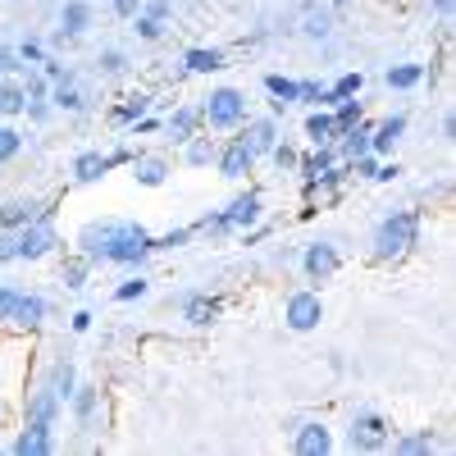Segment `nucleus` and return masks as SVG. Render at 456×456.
<instances>
[{"label": "nucleus", "instance_id": "obj_36", "mask_svg": "<svg viewBox=\"0 0 456 456\" xmlns=\"http://www.w3.org/2000/svg\"><path fill=\"white\" fill-rule=\"evenodd\" d=\"M260 87H265V96H270V101H279L288 110L297 105V78H288V73H265Z\"/></svg>", "mask_w": 456, "mask_h": 456}, {"label": "nucleus", "instance_id": "obj_39", "mask_svg": "<svg viewBox=\"0 0 456 456\" xmlns=\"http://www.w3.org/2000/svg\"><path fill=\"white\" fill-rule=\"evenodd\" d=\"M265 160L274 165V174H297L301 146H297V142H288V137H279V142H274V151H270V156H265Z\"/></svg>", "mask_w": 456, "mask_h": 456}, {"label": "nucleus", "instance_id": "obj_17", "mask_svg": "<svg viewBox=\"0 0 456 456\" xmlns=\"http://www.w3.org/2000/svg\"><path fill=\"white\" fill-rule=\"evenodd\" d=\"M133 178L137 187H165L169 174H174V156H165V151H142L137 146V156H133Z\"/></svg>", "mask_w": 456, "mask_h": 456}, {"label": "nucleus", "instance_id": "obj_31", "mask_svg": "<svg viewBox=\"0 0 456 456\" xmlns=\"http://www.w3.org/2000/svg\"><path fill=\"white\" fill-rule=\"evenodd\" d=\"M42 379L60 393V402H69V397H73V388H78V365H73L69 356H55V361L46 365V374H42Z\"/></svg>", "mask_w": 456, "mask_h": 456}, {"label": "nucleus", "instance_id": "obj_58", "mask_svg": "<svg viewBox=\"0 0 456 456\" xmlns=\"http://www.w3.org/2000/svg\"><path fill=\"white\" fill-rule=\"evenodd\" d=\"M420 5H425V10H434V14L443 19V23H452V10H456V0H420Z\"/></svg>", "mask_w": 456, "mask_h": 456}, {"label": "nucleus", "instance_id": "obj_37", "mask_svg": "<svg viewBox=\"0 0 456 456\" xmlns=\"http://www.w3.org/2000/svg\"><path fill=\"white\" fill-rule=\"evenodd\" d=\"M114 301H119V306H128V301H142V297H151V279H146V270H128V279L119 283L110 292Z\"/></svg>", "mask_w": 456, "mask_h": 456}, {"label": "nucleus", "instance_id": "obj_4", "mask_svg": "<svg viewBox=\"0 0 456 456\" xmlns=\"http://www.w3.org/2000/svg\"><path fill=\"white\" fill-rule=\"evenodd\" d=\"M393 443V425H388V415H379V411H352V420H347V438H342V447L356 452V456H374V452H388Z\"/></svg>", "mask_w": 456, "mask_h": 456}, {"label": "nucleus", "instance_id": "obj_47", "mask_svg": "<svg viewBox=\"0 0 456 456\" xmlns=\"http://www.w3.org/2000/svg\"><path fill=\"white\" fill-rule=\"evenodd\" d=\"M342 165H347V178H365V183H374L379 156H370V151H365V156H356V160H342Z\"/></svg>", "mask_w": 456, "mask_h": 456}, {"label": "nucleus", "instance_id": "obj_14", "mask_svg": "<svg viewBox=\"0 0 456 456\" xmlns=\"http://www.w3.org/2000/svg\"><path fill=\"white\" fill-rule=\"evenodd\" d=\"M224 306H228V297H219V292H183L178 297V315L192 329H210L224 315Z\"/></svg>", "mask_w": 456, "mask_h": 456}, {"label": "nucleus", "instance_id": "obj_32", "mask_svg": "<svg viewBox=\"0 0 456 456\" xmlns=\"http://www.w3.org/2000/svg\"><path fill=\"white\" fill-rule=\"evenodd\" d=\"M23 105H28V92L19 73L0 78V119H23Z\"/></svg>", "mask_w": 456, "mask_h": 456}, {"label": "nucleus", "instance_id": "obj_40", "mask_svg": "<svg viewBox=\"0 0 456 456\" xmlns=\"http://www.w3.org/2000/svg\"><path fill=\"white\" fill-rule=\"evenodd\" d=\"M192 233H197V238H210V242H219V238H233V233H228V224H224V215H219V210H206V215L192 224Z\"/></svg>", "mask_w": 456, "mask_h": 456}, {"label": "nucleus", "instance_id": "obj_56", "mask_svg": "<svg viewBox=\"0 0 456 456\" xmlns=\"http://www.w3.org/2000/svg\"><path fill=\"white\" fill-rule=\"evenodd\" d=\"M137 10H142V0H110V14L119 19V23H128V19H137Z\"/></svg>", "mask_w": 456, "mask_h": 456}, {"label": "nucleus", "instance_id": "obj_18", "mask_svg": "<svg viewBox=\"0 0 456 456\" xmlns=\"http://www.w3.org/2000/svg\"><path fill=\"white\" fill-rule=\"evenodd\" d=\"M333 447H338V438H333V429L324 420H301L292 429V452L297 456H329Z\"/></svg>", "mask_w": 456, "mask_h": 456}, {"label": "nucleus", "instance_id": "obj_5", "mask_svg": "<svg viewBox=\"0 0 456 456\" xmlns=\"http://www.w3.org/2000/svg\"><path fill=\"white\" fill-rule=\"evenodd\" d=\"M60 247H64V238H60L55 219H32L28 228H19V233H14V260L19 265H37V260L55 256Z\"/></svg>", "mask_w": 456, "mask_h": 456}, {"label": "nucleus", "instance_id": "obj_43", "mask_svg": "<svg viewBox=\"0 0 456 456\" xmlns=\"http://www.w3.org/2000/svg\"><path fill=\"white\" fill-rule=\"evenodd\" d=\"M128 23H133V32H137V42H160L165 28H169V23L151 19V14H142V10H137V19H128Z\"/></svg>", "mask_w": 456, "mask_h": 456}, {"label": "nucleus", "instance_id": "obj_57", "mask_svg": "<svg viewBox=\"0 0 456 456\" xmlns=\"http://www.w3.org/2000/svg\"><path fill=\"white\" fill-rule=\"evenodd\" d=\"M92 320H96L92 311H73L69 315V333H92Z\"/></svg>", "mask_w": 456, "mask_h": 456}, {"label": "nucleus", "instance_id": "obj_10", "mask_svg": "<svg viewBox=\"0 0 456 456\" xmlns=\"http://www.w3.org/2000/svg\"><path fill=\"white\" fill-rule=\"evenodd\" d=\"M228 137H238V142L251 151L256 160H265V156L274 151V142L283 137V128H279V119H274V114H247V119H242V128H238V133H228Z\"/></svg>", "mask_w": 456, "mask_h": 456}, {"label": "nucleus", "instance_id": "obj_6", "mask_svg": "<svg viewBox=\"0 0 456 456\" xmlns=\"http://www.w3.org/2000/svg\"><path fill=\"white\" fill-rule=\"evenodd\" d=\"M297 270H301V279H306V283H329V279H338V270H342L338 242H329V238L306 242V247H301V256H297Z\"/></svg>", "mask_w": 456, "mask_h": 456}, {"label": "nucleus", "instance_id": "obj_23", "mask_svg": "<svg viewBox=\"0 0 456 456\" xmlns=\"http://www.w3.org/2000/svg\"><path fill=\"white\" fill-rule=\"evenodd\" d=\"M46 320H51V301H46L42 292H23L19 311H14V320H10V329H14V333H37Z\"/></svg>", "mask_w": 456, "mask_h": 456}, {"label": "nucleus", "instance_id": "obj_49", "mask_svg": "<svg viewBox=\"0 0 456 456\" xmlns=\"http://www.w3.org/2000/svg\"><path fill=\"white\" fill-rule=\"evenodd\" d=\"M14 51H19L23 64H42V60H46V42H42V37H23Z\"/></svg>", "mask_w": 456, "mask_h": 456}, {"label": "nucleus", "instance_id": "obj_2", "mask_svg": "<svg viewBox=\"0 0 456 456\" xmlns=\"http://www.w3.org/2000/svg\"><path fill=\"white\" fill-rule=\"evenodd\" d=\"M420 233H425V215L420 210H388L384 219L374 224V233H370V260L379 265H402L415 247H420Z\"/></svg>", "mask_w": 456, "mask_h": 456}, {"label": "nucleus", "instance_id": "obj_53", "mask_svg": "<svg viewBox=\"0 0 456 456\" xmlns=\"http://www.w3.org/2000/svg\"><path fill=\"white\" fill-rule=\"evenodd\" d=\"M142 14H151V19L169 23V19H174V0H142Z\"/></svg>", "mask_w": 456, "mask_h": 456}, {"label": "nucleus", "instance_id": "obj_41", "mask_svg": "<svg viewBox=\"0 0 456 456\" xmlns=\"http://www.w3.org/2000/svg\"><path fill=\"white\" fill-rule=\"evenodd\" d=\"M19 78H23V92H28V101H46V96H51V78H46V73L37 69V64H28V69L19 73Z\"/></svg>", "mask_w": 456, "mask_h": 456}, {"label": "nucleus", "instance_id": "obj_38", "mask_svg": "<svg viewBox=\"0 0 456 456\" xmlns=\"http://www.w3.org/2000/svg\"><path fill=\"white\" fill-rule=\"evenodd\" d=\"M329 114H333V128H338V133H347L352 124H361V119H365V105H361L356 96H342ZM333 142H338V137H333Z\"/></svg>", "mask_w": 456, "mask_h": 456}, {"label": "nucleus", "instance_id": "obj_24", "mask_svg": "<svg viewBox=\"0 0 456 456\" xmlns=\"http://www.w3.org/2000/svg\"><path fill=\"white\" fill-rule=\"evenodd\" d=\"M178 64L192 73V78H210V73L228 69V51H219V46H187L178 55Z\"/></svg>", "mask_w": 456, "mask_h": 456}, {"label": "nucleus", "instance_id": "obj_44", "mask_svg": "<svg viewBox=\"0 0 456 456\" xmlns=\"http://www.w3.org/2000/svg\"><path fill=\"white\" fill-rule=\"evenodd\" d=\"M19 301H23V288L0 283V329H10V320H14V311H19Z\"/></svg>", "mask_w": 456, "mask_h": 456}, {"label": "nucleus", "instance_id": "obj_33", "mask_svg": "<svg viewBox=\"0 0 456 456\" xmlns=\"http://www.w3.org/2000/svg\"><path fill=\"white\" fill-rule=\"evenodd\" d=\"M425 64H415V60H406V64H393L388 73H384V83L393 87V92H415V87H420L425 83Z\"/></svg>", "mask_w": 456, "mask_h": 456}, {"label": "nucleus", "instance_id": "obj_60", "mask_svg": "<svg viewBox=\"0 0 456 456\" xmlns=\"http://www.w3.org/2000/svg\"><path fill=\"white\" fill-rule=\"evenodd\" d=\"M443 142H447V146L456 142V114H452V110L443 114Z\"/></svg>", "mask_w": 456, "mask_h": 456}, {"label": "nucleus", "instance_id": "obj_12", "mask_svg": "<svg viewBox=\"0 0 456 456\" xmlns=\"http://www.w3.org/2000/svg\"><path fill=\"white\" fill-rule=\"evenodd\" d=\"M92 87L83 83V73L78 69H69V78H60V83H51V105H55V114H92Z\"/></svg>", "mask_w": 456, "mask_h": 456}, {"label": "nucleus", "instance_id": "obj_50", "mask_svg": "<svg viewBox=\"0 0 456 456\" xmlns=\"http://www.w3.org/2000/svg\"><path fill=\"white\" fill-rule=\"evenodd\" d=\"M160 124H165V114L151 110V114H142V119H133L124 133H128V137H151V133H160Z\"/></svg>", "mask_w": 456, "mask_h": 456}, {"label": "nucleus", "instance_id": "obj_15", "mask_svg": "<svg viewBox=\"0 0 456 456\" xmlns=\"http://www.w3.org/2000/svg\"><path fill=\"white\" fill-rule=\"evenodd\" d=\"M156 105H160V96H156V92H146V87H142V92H124V96L114 101V105H105V124L124 133V128H128L133 119H142V114H151Z\"/></svg>", "mask_w": 456, "mask_h": 456}, {"label": "nucleus", "instance_id": "obj_13", "mask_svg": "<svg viewBox=\"0 0 456 456\" xmlns=\"http://www.w3.org/2000/svg\"><path fill=\"white\" fill-rule=\"evenodd\" d=\"M64 406L73 415V429H78L83 438L101 429V384H83V379H78V388H73V397Z\"/></svg>", "mask_w": 456, "mask_h": 456}, {"label": "nucleus", "instance_id": "obj_8", "mask_svg": "<svg viewBox=\"0 0 456 456\" xmlns=\"http://www.w3.org/2000/svg\"><path fill=\"white\" fill-rule=\"evenodd\" d=\"M219 215H224V224H228V233H242V228H251V224H260L265 219V192L256 183H242L233 197H228V206H219Z\"/></svg>", "mask_w": 456, "mask_h": 456}, {"label": "nucleus", "instance_id": "obj_30", "mask_svg": "<svg viewBox=\"0 0 456 456\" xmlns=\"http://www.w3.org/2000/svg\"><path fill=\"white\" fill-rule=\"evenodd\" d=\"M301 137H306V146H333L338 128H333V114L329 110H306V124H301Z\"/></svg>", "mask_w": 456, "mask_h": 456}, {"label": "nucleus", "instance_id": "obj_11", "mask_svg": "<svg viewBox=\"0 0 456 456\" xmlns=\"http://www.w3.org/2000/svg\"><path fill=\"white\" fill-rule=\"evenodd\" d=\"M256 156L238 142V137H224L219 142V151H215V174L224 178V183H251V174H256Z\"/></svg>", "mask_w": 456, "mask_h": 456}, {"label": "nucleus", "instance_id": "obj_25", "mask_svg": "<svg viewBox=\"0 0 456 456\" xmlns=\"http://www.w3.org/2000/svg\"><path fill=\"white\" fill-rule=\"evenodd\" d=\"M215 151H219V137H210V133L201 128L197 137H187V142L178 146V160H183L187 169H210V165H215Z\"/></svg>", "mask_w": 456, "mask_h": 456}, {"label": "nucleus", "instance_id": "obj_9", "mask_svg": "<svg viewBox=\"0 0 456 456\" xmlns=\"http://www.w3.org/2000/svg\"><path fill=\"white\" fill-rule=\"evenodd\" d=\"M32 219H55V201L46 197H10L0 201V233H19Z\"/></svg>", "mask_w": 456, "mask_h": 456}, {"label": "nucleus", "instance_id": "obj_35", "mask_svg": "<svg viewBox=\"0 0 456 456\" xmlns=\"http://www.w3.org/2000/svg\"><path fill=\"white\" fill-rule=\"evenodd\" d=\"M23 156V128L14 119H0V169Z\"/></svg>", "mask_w": 456, "mask_h": 456}, {"label": "nucleus", "instance_id": "obj_19", "mask_svg": "<svg viewBox=\"0 0 456 456\" xmlns=\"http://www.w3.org/2000/svg\"><path fill=\"white\" fill-rule=\"evenodd\" d=\"M406 128H411V119L397 110V114H384V119L374 124V133H370V156H379V160H388L393 151H397V142L406 137Z\"/></svg>", "mask_w": 456, "mask_h": 456}, {"label": "nucleus", "instance_id": "obj_22", "mask_svg": "<svg viewBox=\"0 0 456 456\" xmlns=\"http://www.w3.org/2000/svg\"><path fill=\"white\" fill-rule=\"evenodd\" d=\"M297 32L306 37V42H329V37H333V5H329V0H306V5H301Z\"/></svg>", "mask_w": 456, "mask_h": 456}, {"label": "nucleus", "instance_id": "obj_61", "mask_svg": "<svg viewBox=\"0 0 456 456\" xmlns=\"http://www.w3.org/2000/svg\"><path fill=\"white\" fill-rule=\"evenodd\" d=\"M329 5H342V0H329Z\"/></svg>", "mask_w": 456, "mask_h": 456}, {"label": "nucleus", "instance_id": "obj_3", "mask_svg": "<svg viewBox=\"0 0 456 456\" xmlns=\"http://www.w3.org/2000/svg\"><path fill=\"white\" fill-rule=\"evenodd\" d=\"M197 110H201V128H206V133L228 137V133H238V128H242V119L251 114V101H247L242 87L219 83V87H210V92L197 101Z\"/></svg>", "mask_w": 456, "mask_h": 456}, {"label": "nucleus", "instance_id": "obj_1", "mask_svg": "<svg viewBox=\"0 0 456 456\" xmlns=\"http://www.w3.org/2000/svg\"><path fill=\"white\" fill-rule=\"evenodd\" d=\"M73 251H83L92 265L146 270L151 265V228L137 219H87L73 233Z\"/></svg>", "mask_w": 456, "mask_h": 456}, {"label": "nucleus", "instance_id": "obj_54", "mask_svg": "<svg viewBox=\"0 0 456 456\" xmlns=\"http://www.w3.org/2000/svg\"><path fill=\"white\" fill-rule=\"evenodd\" d=\"M37 69H42V73H46V78H51V83H60V78H69V69H73V64H64V60H55V55L46 51V60H42V64H37Z\"/></svg>", "mask_w": 456, "mask_h": 456}, {"label": "nucleus", "instance_id": "obj_20", "mask_svg": "<svg viewBox=\"0 0 456 456\" xmlns=\"http://www.w3.org/2000/svg\"><path fill=\"white\" fill-rule=\"evenodd\" d=\"M10 452L14 456H51V452H60V434L37 429V425H19L14 438H10Z\"/></svg>", "mask_w": 456, "mask_h": 456}, {"label": "nucleus", "instance_id": "obj_46", "mask_svg": "<svg viewBox=\"0 0 456 456\" xmlns=\"http://www.w3.org/2000/svg\"><path fill=\"white\" fill-rule=\"evenodd\" d=\"M19 402H23V397H19L10 384H0V429L19 420Z\"/></svg>", "mask_w": 456, "mask_h": 456}, {"label": "nucleus", "instance_id": "obj_7", "mask_svg": "<svg viewBox=\"0 0 456 456\" xmlns=\"http://www.w3.org/2000/svg\"><path fill=\"white\" fill-rule=\"evenodd\" d=\"M320 320H324V297H320V288H292V292L283 297V324H288L292 333H311V329H320Z\"/></svg>", "mask_w": 456, "mask_h": 456}, {"label": "nucleus", "instance_id": "obj_21", "mask_svg": "<svg viewBox=\"0 0 456 456\" xmlns=\"http://www.w3.org/2000/svg\"><path fill=\"white\" fill-rule=\"evenodd\" d=\"M105 174H110V160H105L101 146H87V151H78V156L69 160V183H73V187H92V183H101Z\"/></svg>", "mask_w": 456, "mask_h": 456}, {"label": "nucleus", "instance_id": "obj_29", "mask_svg": "<svg viewBox=\"0 0 456 456\" xmlns=\"http://www.w3.org/2000/svg\"><path fill=\"white\" fill-rule=\"evenodd\" d=\"M128 73H133L128 51H119V46H101V51H96V78H101V83H124Z\"/></svg>", "mask_w": 456, "mask_h": 456}, {"label": "nucleus", "instance_id": "obj_48", "mask_svg": "<svg viewBox=\"0 0 456 456\" xmlns=\"http://www.w3.org/2000/svg\"><path fill=\"white\" fill-rule=\"evenodd\" d=\"M320 92H324V83H320V78H297V105L315 110V105H320Z\"/></svg>", "mask_w": 456, "mask_h": 456}, {"label": "nucleus", "instance_id": "obj_45", "mask_svg": "<svg viewBox=\"0 0 456 456\" xmlns=\"http://www.w3.org/2000/svg\"><path fill=\"white\" fill-rule=\"evenodd\" d=\"M23 119H28L32 128H46V124L55 119V105H51V96H46V101H28V105H23Z\"/></svg>", "mask_w": 456, "mask_h": 456}, {"label": "nucleus", "instance_id": "obj_26", "mask_svg": "<svg viewBox=\"0 0 456 456\" xmlns=\"http://www.w3.org/2000/svg\"><path fill=\"white\" fill-rule=\"evenodd\" d=\"M96 23V10H92V0H64L60 5V32H69V37H87V28Z\"/></svg>", "mask_w": 456, "mask_h": 456}, {"label": "nucleus", "instance_id": "obj_52", "mask_svg": "<svg viewBox=\"0 0 456 456\" xmlns=\"http://www.w3.org/2000/svg\"><path fill=\"white\" fill-rule=\"evenodd\" d=\"M28 64L19 60V51L14 46H0V78H10V73H23Z\"/></svg>", "mask_w": 456, "mask_h": 456}, {"label": "nucleus", "instance_id": "obj_59", "mask_svg": "<svg viewBox=\"0 0 456 456\" xmlns=\"http://www.w3.org/2000/svg\"><path fill=\"white\" fill-rule=\"evenodd\" d=\"M0 265H19L14 260V233H0Z\"/></svg>", "mask_w": 456, "mask_h": 456}, {"label": "nucleus", "instance_id": "obj_27", "mask_svg": "<svg viewBox=\"0 0 456 456\" xmlns=\"http://www.w3.org/2000/svg\"><path fill=\"white\" fill-rule=\"evenodd\" d=\"M92 270H96V265H92L83 251H69V256L60 260V288H64V292H83V288L92 283Z\"/></svg>", "mask_w": 456, "mask_h": 456}, {"label": "nucleus", "instance_id": "obj_55", "mask_svg": "<svg viewBox=\"0 0 456 456\" xmlns=\"http://www.w3.org/2000/svg\"><path fill=\"white\" fill-rule=\"evenodd\" d=\"M402 174H406V169H402V160H393V156H388V160H379V169H374V183H397Z\"/></svg>", "mask_w": 456, "mask_h": 456}, {"label": "nucleus", "instance_id": "obj_42", "mask_svg": "<svg viewBox=\"0 0 456 456\" xmlns=\"http://www.w3.org/2000/svg\"><path fill=\"white\" fill-rule=\"evenodd\" d=\"M329 92L342 101V96H361L365 92V73L361 69H347V73H338V78L329 83Z\"/></svg>", "mask_w": 456, "mask_h": 456}, {"label": "nucleus", "instance_id": "obj_16", "mask_svg": "<svg viewBox=\"0 0 456 456\" xmlns=\"http://www.w3.org/2000/svg\"><path fill=\"white\" fill-rule=\"evenodd\" d=\"M160 133H165L169 146H183L187 137H197V133H201V110H197V101H178L174 110H165Z\"/></svg>", "mask_w": 456, "mask_h": 456}, {"label": "nucleus", "instance_id": "obj_51", "mask_svg": "<svg viewBox=\"0 0 456 456\" xmlns=\"http://www.w3.org/2000/svg\"><path fill=\"white\" fill-rule=\"evenodd\" d=\"M133 156H137V146H128V142H114V146L105 151L110 169H128V165H133Z\"/></svg>", "mask_w": 456, "mask_h": 456}, {"label": "nucleus", "instance_id": "obj_34", "mask_svg": "<svg viewBox=\"0 0 456 456\" xmlns=\"http://www.w3.org/2000/svg\"><path fill=\"white\" fill-rule=\"evenodd\" d=\"M197 233H192V224H183V228H169V233H151V256H165V251H183V247H192Z\"/></svg>", "mask_w": 456, "mask_h": 456}, {"label": "nucleus", "instance_id": "obj_28", "mask_svg": "<svg viewBox=\"0 0 456 456\" xmlns=\"http://www.w3.org/2000/svg\"><path fill=\"white\" fill-rule=\"evenodd\" d=\"M388 452H393V456H429V452H438V434H434V429H406V434H393Z\"/></svg>", "mask_w": 456, "mask_h": 456}]
</instances>
